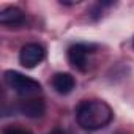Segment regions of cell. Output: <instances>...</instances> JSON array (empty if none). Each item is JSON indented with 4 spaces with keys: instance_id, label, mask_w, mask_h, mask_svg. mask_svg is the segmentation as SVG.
Returning <instances> with one entry per match:
<instances>
[{
    "instance_id": "obj_1",
    "label": "cell",
    "mask_w": 134,
    "mask_h": 134,
    "mask_svg": "<svg viewBox=\"0 0 134 134\" xmlns=\"http://www.w3.org/2000/svg\"><path fill=\"white\" fill-rule=\"evenodd\" d=\"M114 118L110 106L101 99L82 101L76 109V120L82 129L95 131L107 126Z\"/></svg>"
},
{
    "instance_id": "obj_2",
    "label": "cell",
    "mask_w": 134,
    "mask_h": 134,
    "mask_svg": "<svg viewBox=\"0 0 134 134\" xmlns=\"http://www.w3.org/2000/svg\"><path fill=\"white\" fill-rule=\"evenodd\" d=\"M5 84L18 95L21 96H32L35 93H38L41 90V84L29 76H24L22 73L19 71H13V70H8L5 71Z\"/></svg>"
},
{
    "instance_id": "obj_3",
    "label": "cell",
    "mask_w": 134,
    "mask_h": 134,
    "mask_svg": "<svg viewBox=\"0 0 134 134\" xmlns=\"http://www.w3.org/2000/svg\"><path fill=\"white\" fill-rule=\"evenodd\" d=\"M46 57V49L40 44V43H29L25 46L21 47L19 52V63L24 66V68H35L38 66Z\"/></svg>"
},
{
    "instance_id": "obj_4",
    "label": "cell",
    "mask_w": 134,
    "mask_h": 134,
    "mask_svg": "<svg viewBox=\"0 0 134 134\" xmlns=\"http://www.w3.org/2000/svg\"><path fill=\"white\" fill-rule=\"evenodd\" d=\"M93 52V46L77 43L68 47V60L79 71H85L88 66V55Z\"/></svg>"
},
{
    "instance_id": "obj_5",
    "label": "cell",
    "mask_w": 134,
    "mask_h": 134,
    "mask_svg": "<svg viewBox=\"0 0 134 134\" xmlns=\"http://www.w3.org/2000/svg\"><path fill=\"white\" fill-rule=\"evenodd\" d=\"M16 110L29 118H40L46 112V104L40 98H29V99L21 101L16 106Z\"/></svg>"
},
{
    "instance_id": "obj_6",
    "label": "cell",
    "mask_w": 134,
    "mask_h": 134,
    "mask_svg": "<svg viewBox=\"0 0 134 134\" xmlns=\"http://www.w3.org/2000/svg\"><path fill=\"white\" fill-rule=\"evenodd\" d=\"M52 87L60 95H68L76 87V79L70 73H57L52 77Z\"/></svg>"
},
{
    "instance_id": "obj_7",
    "label": "cell",
    "mask_w": 134,
    "mask_h": 134,
    "mask_svg": "<svg viewBox=\"0 0 134 134\" xmlns=\"http://www.w3.org/2000/svg\"><path fill=\"white\" fill-rule=\"evenodd\" d=\"M25 21V14L22 13V10L16 8V7H10L5 8L0 13V24L3 25H21Z\"/></svg>"
},
{
    "instance_id": "obj_8",
    "label": "cell",
    "mask_w": 134,
    "mask_h": 134,
    "mask_svg": "<svg viewBox=\"0 0 134 134\" xmlns=\"http://www.w3.org/2000/svg\"><path fill=\"white\" fill-rule=\"evenodd\" d=\"M3 134H32L30 131L27 129H22V128H18V126H10L3 131Z\"/></svg>"
},
{
    "instance_id": "obj_9",
    "label": "cell",
    "mask_w": 134,
    "mask_h": 134,
    "mask_svg": "<svg viewBox=\"0 0 134 134\" xmlns=\"http://www.w3.org/2000/svg\"><path fill=\"white\" fill-rule=\"evenodd\" d=\"M47 134H66V131L62 129V128H55V129H52V131L47 132Z\"/></svg>"
}]
</instances>
